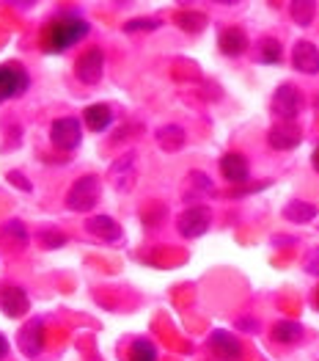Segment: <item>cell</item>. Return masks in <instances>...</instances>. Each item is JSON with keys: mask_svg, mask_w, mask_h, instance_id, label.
<instances>
[{"mask_svg": "<svg viewBox=\"0 0 319 361\" xmlns=\"http://www.w3.org/2000/svg\"><path fill=\"white\" fill-rule=\"evenodd\" d=\"M88 33H91V23L86 17H80L77 11H63L44 25L42 36H39V44H42V53L58 56V53H66L69 47L80 44Z\"/></svg>", "mask_w": 319, "mask_h": 361, "instance_id": "1", "label": "cell"}, {"mask_svg": "<svg viewBox=\"0 0 319 361\" xmlns=\"http://www.w3.org/2000/svg\"><path fill=\"white\" fill-rule=\"evenodd\" d=\"M99 196H102L99 177H96V174H83L80 180L69 188V193H66V207L72 212H88L96 207Z\"/></svg>", "mask_w": 319, "mask_h": 361, "instance_id": "2", "label": "cell"}, {"mask_svg": "<svg viewBox=\"0 0 319 361\" xmlns=\"http://www.w3.org/2000/svg\"><path fill=\"white\" fill-rule=\"evenodd\" d=\"M50 141L61 152H72L83 141V121L77 116H61L50 124Z\"/></svg>", "mask_w": 319, "mask_h": 361, "instance_id": "3", "label": "cell"}, {"mask_svg": "<svg viewBox=\"0 0 319 361\" xmlns=\"http://www.w3.org/2000/svg\"><path fill=\"white\" fill-rule=\"evenodd\" d=\"M303 91L297 89V86H292V83H284V86H278V91L273 94V102H270V108H273V114L278 116V121H294L300 116V111H303Z\"/></svg>", "mask_w": 319, "mask_h": 361, "instance_id": "4", "label": "cell"}, {"mask_svg": "<svg viewBox=\"0 0 319 361\" xmlns=\"http://www.w3.org/2000/svg\"><path fill=\"white\" fill-rule=\"evenodd\" d=\"M30 86L28 72L17 63H0V102H8L14 97H23Z\"/></svg>", "mask_w": 319, "mask_h": 361, "instance_id": "5", "label": "cell"}, {"mask_svg": "<svg viewBox=\"0 0 319 361\" xmlns=\"http://www.w3.org/2000/svg\"><path fill=\"white\" fill-rule=\"evenodd\" d=\"M209 224H212V212H209V207H201V204H199V207H190V210H184L179 215L176 229H179V235H182L184 240H196V238L206 235Z\"/></svg>", "mask_w": 319, "mask_h": 361, "instance_id": "6", "label": "cell"}, {"mask_svg": "<svg viewBox=\"0 0 319 361\" xmlns=\"http://www.w3.org/2000/svg\"><path fill=\"white\" fill-rule=\"evenodd\" d=\"M105 72V53L99 47H88L80 59L75 61V78L86 86H96Z\"/></svg>", "mask_w": 319, "mask_h": 361, "instance_id": "7", "label": "cell"}, {"mask_svg": "<svg viewBox=\"0 0 319 361\" xmlns=\"http://www.w3.org/2000/svg\"><path fill=\"white\" fill-rule=\"evenodd\" d=\"M0 309L6 317L17 320V317H25L30 309V298L25 295V290L14 281H6L0 284Z\"/></svg>", "mask_w": 319, "mask_h": 361, "instance_id": "8", "label": "cell"}, {"mask_svg": "<svg viewBox=\"0 0 319 361\" xmlns=\"http://www.w3.org/2000/svg\"><path fill=\"white\" fill-rule=\"evenodd\" d=\"M138 180V169H135V152L121 154L116 163L111 166V182L118 193H127Z\"/></svg>", "mask_w": 319, "mask_h": 361, "instance_id": "9", "label": "cell"}, {"mask_svg": "<svg viewBox=\"0 0 319 361\" xmlns=\"http://www.w3.org/2000/svg\"><path fill=\"white\" fill-rule=\"evenodd\" d=\"M86 232L91 238L96 240H105V243H121L124 240V229L118 226L116 218L111 215H91L86 221Z\"/></svg>", "mask_w": 319, "mask_h": 361, "instance_id": "10", "label": "cell"}, {"mask_svg": "<svg viewBox=\"0 0 319 361\" xmlns=\"http://www.w3.org/2000/svg\"><path fill=\"white\" fill-rule=\"evenodd\" d=\"M17 342H20V350L28 359H39V353L44 350V320L42 317H33L28 326L20 331Z\"/></svg>", "mask_w": 319, "mask_h": 361, "instance_id": "11", "label": "cell"}, {"mask_svg": "<svg viewBox=\"0 0 319 361\" xmlns=\"http://www.w3.org/2000/svg\"><path fill=\"white\" fill-rule=\"evenodd\" d=\"M300 141H303V135H300V130H297L294 121H278V124H273L270 133H267V144L278 152L294 149Z\"/></svg>", "mask_w": 319, "mask_h": 361, "instance_id": "12", "label": "cell"}, {"mask_svg": "<svg viewBox=\"0 0 319 361\" xmlns=\"http://www.w3.org/2000/svg\"><path fill=\"white\" fill-rule=\"evenodd\" d=\"M292 66L303 75H319V50L314 42L308 39H300L294 47H292Z\"/></svg>", "mask_w": 319, "mask_h": 361, "instance_id": "13", "label": "cell"}, {"mask_svg": "<svg viewBox=\"0 0 319 361\" xmlns=\"http://www.w3.org/2000/svg\"><path fill=\"white\" fill-rule=\"evenodd\" d=\"M206 345H209V350H212L220 361H239V356H242V345H239V339L229 331H212Z\"/></svg>", "mask_w": 319, "mask_h": 361, "instance_id": "14", "label": "cell"}, {"mask_svg": "<svg viewBox=\"0 0 319 361\" xmlns=\"http://www.w3.org/2000/svg\"><path fill=\"white\" fill-rule=\"evenodd\" d=\"M220 174L226 182L234 185H242V182L251 180V169H248V160L239 154V152H226L220 157Z\"/></svg>", "mask_w": 319, "mask_h": 361, "instance_id": "15", "label": "cell"}, {"mask_svg": "<svg viewBox=\"0 0 319 361\" xmlns=\"http://www.w3.org/2000/svg\"><path fill=\"white\" fill-rule=\"evenodd\" d=\"M218 47H220L223 56L237 59V56H242L248 50V36H245L242 28H226L220 30V36H218Z\"/></svg>", "mask_w": 319, "mask_h": 361, "instance_id": "16", "label": "cell"}, {"mask_svg": "<svg viewBox=\"0 0 319 361\" xmlns=\"http://www.w3.org/2000/svg\"><path fill=\"white\" fill-rule=\"evenodd\" d=\"M83 121H86V127L91 133H105L113 124V111L105 102H94L83 111Z\"/></svg>", "mask_w": 319, "mask_h": 361, "instance_id": "17", "label": "cell"}, {"mask_svg": "<svg viewBox=\"0 0 319 361\" xmlns=\"http://www.w3.org/2000/svg\"><path fill=\"white\" fill-rule=\"evenodd\" d=\"M289 14L300 28H308L317 17V0H289Z\"/></svg>", "mask_w": 319, "mask_h": 361, "instance_id": "18", "label": "cell"}, {"mask_svg": "<svg viewBox=\"0 0 319 361\" xmlns=\"http://www.w3.org/2000/svg\"><path fill=\"white\" fill-rule=\"evenodd\" d=\"M270 334H273V339H275L278 345H294V342L303 339V326L294 323V320H281V323L273 326Z\"/></svg>", "mask_w": 319, "mask_h": 361, "instance_id": "19", "label": "cell"}, {"mask_svg": "<svg viewBox=\"0 0 319 361\" xmlns=\"http://www.w3.org/2000/svg\"><path fill=\"white\" fill-rule=\"evenodd\" d=\"M284 218L292 221V224H311V221L317 218V207L308 204V202L294 199V202H289V204L284 207Z\"/></svg>", "mask_w": 319, "mask_h": 361, "instance_id": "20", "label": "cell"}, {"mask_svg": "<svg viewBox=\"0 0 319 361\" xmlns=\"http://www.w3.org/2000/svg\"><path fill=\"white\" fill-rule=\"evenodd\" d=\"M130 361H157V348L149 339H135L130 345Z\"/></svg>", "mask_w": 319, "mask_h": 361, "instance_id": "21", "label": "cell"}, {"mask_svg": "<svg viewBox=\"0 0 319 361\" xmlns=\"http://www.w3.org/2000/svg\"><path fill=\"white\" fill-rule=\"evenodd\" d=\"M0 235H3L6 240L17 243V245H28V229L23 226V221H8V224H3V226H0Z\"/></svg>", "mask_w": 319, "mask_h": 361, "instance_id": "22", "label": "cell"}, {"mask_svg": "<svg viewBox=\"0 0 319 361\" xmlns=\"http://www.w3.org/2000/svg\"><path fill=\"white\" fill-rule=\"evenodd\" d=\"M284 56V50H281V44L275 42V39H261L259 42V61L261 63H278Z\"/></svg>", "mask_w": 319, "mask_h": 361, "instance_id": "23", "label": "cell"}, {"mask_svg": "<svg viewBox=\"0 0 319 361\" xmlns=\"http://www.w3.org/2000/svg\"><path fill=\"white\" fill-rule=\"evenodd\" d=\"M179 28H184L187 33H199V30L206 28V17L204 14H196V11H187V14H179L176 17Z\"/></svg>", "mask_w": 319, "mask_h": 361, "instance_id": "24", "label": "cell"}, {"mask_svg": "<svg viewBox=\"0 0 319 361\" xmlns=\"http://www.w3.org/2000/svg\"><path fill=\"white\" fill-rule=\"evenodd\" d=\"M39 240H42V245L44 248H61L63 243H69L61 232H56V229H44L42 235H39Z\"/></svg>", "mask_w": 319, "mask_h": 361, "instance_id": "25", "label": "cell"}, {"mask_svg": "<svg viewBox=\"0 0 319 361\" xmlns=\"http://www.w3.org/2000/svg\"><path fill=\"white\" fill-rule=\"evenodd\" d=\"M154 28H160V20H149V17H144V20H130V23L124 25L127 33H135V30H154Z\"/></svg>", "mask_w": 319, "mask_h": 361, "instance_id": "26", "label": "cell"}, {"mask_svg": "<svg viewBox=\"0 0 319 361\" xmlns=\"http://www.w3.org/2000/svg\"><path fill=\"white\" fill-rule=\"evenodd\" d=\"M306 273H311V276H319V245L306 257Z\"/></svg>", "mask_w": 319, "mask_h": 361, "instance_id": "27", "label": "cell"}, {"mask_svg": "<svg viewBox=\"0 0 319 361\" xmlns=\"http://www.w3.org/2000/svg\"><path fill=\"white\" fill-rule=\"evenodd\" d=\"M237 329H254V331H256L259 323H256V320H237Z\"/></svg>", "mask_w": 319, "mask_h": 361, "instance_id": "28", "label": "cell"}, {"mask_svg": "<svg viewBox=\"0 0 319 361\" xmlns=\"http://www.w3.org/2000/svg\"><path fill=\"white\" fill-rule=\"evenodd\" d=\"M6 356H8V339L0 334V361L6 359Z\"/></svg>", "mask_w": 319, "mask_h": 361, "instance_id": "29", "label": "cell"}, {"mask_svg": "<svg viewBox=\"0 0 319 361\" xmlns=\"http://www.w3.org/2000/svg\"><path fill=\"white\" fill-rule=\"evenodd\" d=\"M311 166H314V169L319 171V147L314 149V154H311Z\"/></svg>", "mask_w": 319, "mask_h": 361, "instance_id": "30", "label": "cell"}, {"mask_svg": "<svg viewBox=\"0 0 319 361\" xmlns=\"http://www.w3.org/2000/svg\"><path fill=\"white\" fill-rule=\"evenodd\" d=\"M212 3H220V6H237L239 0H212Z\"/></svg>", "mask_w": 319, "mask_h": 361, "instance_id": "31", "label": "cell"}, {"mask_svg": "<svg viewBox=\"0 0 319 361\" xmlns=\"http://www.w3.org/2000/svg\"><path fill=\"white\" fill-rule=\"evenodd\" d=\"M317 306H319V290H317Z\"/></svg>", "mask_w": 319, "mask_h": 361, "instance_id": "32", "label": "cell"}]
</instances>
